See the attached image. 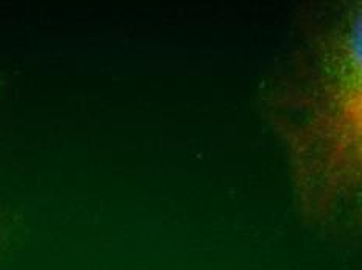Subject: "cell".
I'll use <instances>...</instances> for the list:
<instances>
[{
	"label": "cell",
	"instance_id": "1",
	"mask_svg": "<svg viewBox=\"0 0 362 270\" xmlns=\"http://www.w3.org/2000/svg\"><path fill=\"white\" fill-rule=\"evenodd\" d=\"M262 108L301 217L362 230V0L305 13Z\"/></svg>",
	"mask_w": 362,
	"mask_h": 270
}]
</instances>
